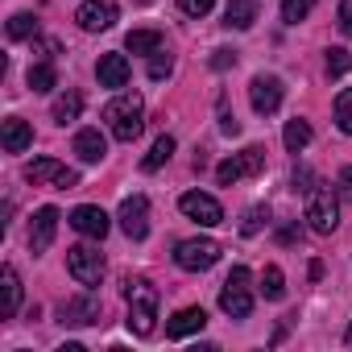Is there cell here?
I'll list each match as a JSON object with an SVG mask.
<instances>
[{"label": "cell", "mask_w": 352, "mask_h": 352, "mask_svg": "<svg viewBox=\"0 0 352 352\" xmlns=\"http://www.w3.org/2000/svg\"><path fill=\"white\" fill-rule=\"evenodd\" d=\"M170 153H174V137H166V133H162V137L153 141V149L145 153V162H141V170H162V166L170 162Z\"/></svg>", "instance_id": "obj_25"}, {"label": "cell", "mask_w": 352, "mask_h": 352, "mask_svg": "<svg viewBox=\"0 0 352 352\" xmlns=\"http://www.w3.org/2000/svg\"><path fill=\"white\" fill-rule=\"evenodd\" d=\"M261 294H265V298H274V302L286 294V278H282V270H278V265H265V274H261Z\"/></svg>", "instance_id": "obj_28"}, {"label": "cell", "mask_w": 352, "mask_h": 352, "mask_svg": "<svg viewBox=\"0 0 352 352\" xmlns=\"http://www.w3.org/2000/svg\"><path fill=\"white\" fill-rule=\"evenodd\" d=\"M265 170V149L261 145H245L241 153H232L228 162L216 166V183L220 187H236L241 179H253V174Z\"/></svg>", "instance_id": "obj_3"}, {"label": "cell", "mask_w": 352, "mask_h": 352, "mask_svg": "<svg viewBox=\"0 0 352 352\" xmlns=\"http://www.w3.org/2000/svg\"><path fill=\"white\" fill-rule=\"evenodd\" d=\"M67 220H71V228H75L79 236H91V241H104V236H108V228H112L108 212H104V208H91V204L75 208Z\"/></svg>", "instance_id": "obj_13"}, {"label": "cell", "mask_w": 352, "mask_h": 352, "mask_svg": "<svg viewBox=\"0 0 352 352\" xmlns=\"http://www.w3.org/2000/svg\"><path fill=\"white\" fill-rule=\"evenodd\" d=\"M265 220H270V208H261V204H257V208H249V212H245V220H241V232H245V236H257Z\"/></svg>", "instance_id": "obj_31"}, {"label": "cell", "mask_w": 352, "mask_h": 352, "mask_svg": "<svg viewBox=\"0 0 352 352\" xmlns=\"http://www.w3.org/2000/svg\"><path fill=\"white\" fill-rule=\"evenodd\" d=\"M257 13H261L257 0H228V9H224V25H228V30H253Z\"/></svg>", "instance_id": "obj_20"}, {"label": "cell", "mask_w": 352, "mask_h": 352, "mask_svg": "<svg viewBox=\"0 0 352 352\" xmlns=\"http://www.w3.org/2000/svg\"><path fill=\"white\" fill-rule=\"evenodd\" d=\"M282 141H286V149H290V153H302V149L311 145V124L294 116V120L286 124V133H282Z\"/></svg>", "instance_id": "obj_24"}, {"label": "cell", "mask_w": 352, "mask_h": 352, "mask_svg": "<svg viewBox=\"0 0 352 352\" xmlns=\"http://www.w3.org/2000/svg\"><path fill=\"white\" fill-rule=\"evenodd\" d=\"M340 30L352 34V0H340Z\"/></svg>", "instance_id": "obj_35"}, {"label": "cell", "mask_w": 352, "mask_h": 352, "mask_svg": "<svg viewBox=\"0 0 352 352\" xmlns=\"http://www.w3.org/2000/svg\"><path fill=\"white\" fill-rule=\"evenodd\" d=\"M352 71V54L344 46H331L327 50V75H348Z\"/></svg>", "instance_id": "obj_32"}, {"label": "cell", "mask_w": 352, "mask_h": 352, "mask_svg": "<svg viewBox=\"0 0 352 352\" xmlns=\"http://www.w3.org/2000/svg\"><path fill=\"white\" fill-rule=\"evenodd\" d=\"M75 153H79V162H104V153H108L104 133L100 129H79L75 133Z\"/></svg>", "instance_id": "obj_19"}, {"label": "cell", "mask_w": 352, "mask_h": 352, "mask_svg": "<svg viewBox=\"0 0 352 352\" xmlns=\"http://www.w3.org/2000/svg\"><path fill=\"white\" fill-rule=\"evenodd\" d=\"M232 63H236V54H232V50H216V58H212V67H216V71H224V67H232Z\"/></svg>", "instance_id": "obj_36"}, {"label": "cell", "mask_w": 352, "mask_h": 352, "mask_svg": "<svg viewBox=\"0 0 352 352\" xmlns=\"http://www.w3.org/2000/svg\"><path fill=\"white\" fill-rule=\"evenodd\" d=\"M336 124H340V133H352V87H344L336 96Z\"/></svg>", "instance_id": "obj_30"}, {"label": "cell", "mask_w": 352, "mask_h": 352, "mask_svg": "<svg viewBox=\"0 0 352 352\" xmlns=\"http://www.w3.org/2000/svg\"><path fill=\"white\" fill-rule=\"evenodd\" d=\"M129 58L124 54H100V63H96V79H100V87H124L129 83Z\"/></svg>", "instance_id": "obj_15"}, {"label": "cell", "mask_w": 352, "mask_h": 352, "mask_svg": "<svg viewBox=\"0 0 352 352\" xmlns=\"http://www.w3.org/2000/svg\"><path fill=\"white\" fill-rule=\"evenodd\" d=\"M344 340H348V344H352V323H348V331H344Z\"/></svg>", "instance_id": "obj_40"}, {"label": "cell", "mask_w": 352, "mask_h": 352, "mask_svg": "<svg viewBox=\"0 0 352 352\" xmlns=\"http://www.w3.org/2000/svg\"><path fill=\"white\" fill-rule=\"evenodd\" d=\"M278 241H282V245H290V241H298V228H282V232H278Z\"/></svg>", "instance_id": "obj_39"}, {"label": "cell", "mask_w": 352, "mask_h": 352, "mask_svg": "<svg viewBox=\"0 0 352 352\" xmlns=\"http://www.w3.org/2000/svg\"><path fill=\"white\" fill-rule=\"evenodd\" d=\"M307 224H311V232H319V236H331V232H336V224H340V204H336L331 187H315V191H311V199H307Z\"/></svg>", "instance_id": "obj_5"}, {"label": "cell", "mask_w": 352, "mask_h": 352, "mask_svg": "<svg viewBox=\"0 0 352 352\" xmlns=\"http://www.w3.org/2000/svg\"><path fill=\"white\" fill-rule=\"evenodd\" d=\"M67 270H71V278L79 282V286H100V278H104V253L100 249H91V245H75V249H67Z\"/></svg>", "instance_id": "obj_6"}, {"label": "cell", "mask_w": 352, "mask_h": 352, "mask_svg": "<svg viewBox=\"0 0 352 352\" xmlns=\"http://www.w3.org/2000/svg\"><path fill=\"white\" fill-rule=\"evenodd\" d=\"M25 179H30L34 187L54 183V187L71 191V187L79 183V174H75V170H67V166H63V162H54V157H38V162H30V166H25Z\"/></svg>", "instance_id": "obj_10"}, {"label": "cell", "mask_w": 352, "mask_h": 352, "mask_svg": "<svg viewBox=\"0 0 352 352\" xmlns=\"http://www.w3.org/2000/svg\"><path fill=\"white\" fill-rule=\"evenodd\" d=\"M17 307H21V278L13 265H5L0 270V319H13Z\"/></svg>", "instance_id": "obj_16"}, {"label": "cell", "mask_w": 352, "mask_h": 352, "mask_svg": "<svg viewBox=\"0 0 352 352\" xmlns=\"http://www.w3.org/2000/svg\"><path fill=\"white\" fill-rule=\"evenodd\" d=\"M9 38H17V42L38 38V17H34V13H13V17H9Z\"/></svg>", "instance_id": "obj_27"}, {"label": "cell", "mask_w": 352, "mask_h": 352, "mask_svg": "<svg viewBox=\"0 0 352 352\" xmlns=\"http://www.w3.org/2000/svg\"><path fill=\"white\" fill-rule=\"evenodd\" d=\"M104 120H108V129H112L116 141H137L141 129H145V104H141V96L124 91V96L108 100L104 104Z\"/></svg>", "instance_id": "obj_2"}, {"label": "cell", "mask_w": 352, "mask_h": 352, "mask_svg": "<svg viewBox=\"0 0 352 352\" xmlns=\"http://www.w3.org/2000/svg\"><path fill=\"white\" fill-rule=\"evenodd\" d=\"M58 208H38L34 212V224H30V253L38 257V253H46L50 245H54V232H58Z\"/></svg>", "instance_id": "obj_14"}, {"label": "cell", "mask_w": 352, "mask_h": 352, "mask_svg": "<svg viewBox=\"0 0 352 352\" xmlns=\"http://www.w3.org/2000/svg\"><path fill=\"white\" fill-rule=\"evenodd\" d=\"M170 71H174V58H170L166 50H153V54H149V79H157V83H162Z\"/></svg>", "instance_id": "obj_33"}, {"label": "cell", "mask_w": 352, "mask_h": 352, "mask_svg": "<svg viewBox=\"0 0 352 352\" xmlns=\"http://www.w3.org/2000/svg\"><path fill=\"white\" fill-rule=\"evenodd\" d=\"M63 323H100V302L87 294V298H67L63 302Z\"/></svg>", "instance_id": "obj_21"}, {"label": "cell", "mask_w": 352, "mask_h": 352, "mask_svg": "<svg viewBox=\"0 0 352 352\" xmlns=\"http://www.w3.org/2000/svg\"><path fill=\"white\" fill-rule=\"evenodd\" d=\"M340 183H344V191L352 195V166H344V170H340Z\"/></svg>", "instance_id": "obj_38"}, {"label": "cell", "mask_w": 352, "mask_h": 352, "mask_svg": "<svg viewBox=\"0 0 352 352\" xmlns=\"http://www.w3.org/2000/svg\"><path fill=\"white\" fill-rule=\"evenodd\" d=\"M311 9H315V0H282V21L286 25H298V21H307Z\"/></svg>", "instance_id": "obj_29"}, {"label": "cell", "mask_w": 352, "mask_h": 352, "mask_svg": "<svg viewBox=\"0 0 352 352\" xmlns=\"http://www.w3.org/2000/svg\"><path fill=\"white\" fill-rule=\"evenodd\" d=\"M124 50L129 54H153V50H162V34L157 30H133L124 38Z\"/></svg>", "instance_id": "obj_23"}, {"label": "cell", "mask_w": 352, "mask_h": 352, "mask_svg": "<svg viewBox=\"0 0 352 352\" xmlns=\"http://www.w3.org/2000/svg\"><path fill=\"white\" fill-rule=\"evenodd\" d=\"M204 323H208V311H204V307H183L179 315L166 323V336H170V340H183V336L204 331Z\"/></svg>", "instance_id": "obj_17"}, {"label": "cell", "mask_w": 352, "mask_h": 352, "mask_svg": "<svg viewBox=\"0 0 352 352\" xmlns=\"http://www.w3.org/2000/svg\"><path fill=\"white\" fill-rule=\"evenodd\" d=\"M220 129H224L228 137H236V133H241V120H236L232 112H224V116H220Z\"/></svg>", "instance_id": "obj_37"}, {"label": "cell", "mask_w": 352, "mask_h": 352, "mask_svg": "<svg viewBox=\"0 0 352 352\" xmlns=\"http://www.w3.org/2000/svg\"><path fill=\"white\" fill-rule=\"evenodd\" d=\"M174 261H179V270L187 274H204L220 261V245L208 241V236H195V241H183L179 249H174Z\"/></svg>", "instance_id": "obj_7"}, {"label": "cell", "mask_w": 352, "mask_h": 352, "mask_svg": "<svg viewBox=\"0 0 352 352\" xmlns=\"http://www.w3.org/2000/svg\"><path fill=\"white\" fill-rule=\"evenodd\" d=\"M116 220H120V232H124L129 241H145V236H149V199H145V195H129V199L120 204Z\"/></svg>", "instance_id": "obj_9"}, {"label": "cell", "mask_w": 352, "mask_h": 352, "mask_svg": "<svg viewBox=\"0 0 352 352\" xmlns=\"http://www.w3.org/2000/svg\"><path fill=\"white\" fill-rule=\"evenodd\" d=\"M179 208H183L187 220H195V224H204V228L224 224V208H220L212 195H204V191H187V195L179 199Z\"/></svg>", "instance_id": "obj_11"}, {"label": "cell", "mask_w": 352, "mask_h": 352, "mask_svg": "<svg viewBox=\"0 0 352 352\" xmlns=\"http://www.w3.org/2000/svg\"><path fill=\"white\" fill-rule=\"evenodd\" d=\"M54 83H58L54 63H34V67H30V87H34V91H54Z\"/></svg>", "instance_id": "obj_26"}, {"label": "cell", "mask_w": 352, "mask_h": 352, "mask_svg": "<svg viewBox=\"0 0 352 352\" xmlns=\"http://www.w3.org/2000/svg\"><path fill=\"white\" fill-rule=\"evenodd\" d=\"M220 307H224V315H232V319H249V311H253V290H249V270H245V265H236V270L224 278Z\"/></svg>", "instance_id": "obj_4"}, {"label": "cell", "mask_w": 352, "mask_h": 352, "mask_svg": "<svg viewBox=\"0 0 352 352\" xmlns=\"http://www.w3.org/2000/svg\"><path fill=\"white\" fill-rule=\"evenodd\" d=\"M124 298H129V331L133 336H153L157 327V286L149 278H124Z\"/></svg>", "instance_id": "obj_1"}, {"label": "cell", "mask_w": 352, "mask_h": 352, "mask_svg": "<svg viewBox=\"0 0 352 352\" xmlns=\"http://www.w3.org/2000/svg\"><path fill=\"white\" fill-rule=\"evenodd\" d=\"M212 5H216V0H179V9H183L187 17H208Z\"/></svg>", "instance_id": "obj_34"}, {"label": "cell", "mask_w": 352, "mask_h": 352, "mask_svg": "<svg viewBox=\"0 0 352 352\" xmlns=\"http://www.w3.org/2000/svg\"><path fill=\"white\" fill-rule=\"evenodd\" d=\"M282 96H286V87H282L278 75H257L249 83V104H253L257 116H274L282 108Z\"/></svg>", "instance_id": "obj_8"}, {"label": "cell", "mask_w": 352, "mask_h": 352, "mask_svg": "<svg viewBox=\"0 0 352 352\" xmlns=\"http://www.w3.org/2000/svg\"><path fill=\"white\" fill-rule=\"evenodd\" d=\"M75 21H79V30H87V34L112 30V25H116V5H112V0H83L79 13H75Z\"/></svg>", "instance_id": "obj_12"}, {"label": "cell", "mask_w": 352, "mask_h": 352, "mask_svg": "<svg viewBox=\"0 0 352 352\" xmlns=\"http://www.w3.org/2000/svg\"><path fill=\"white\" fill-rule=\"evenodd\" d=\"M79 112H83V96H79V91H63V96L54 100V108H50V116H54L58 124L79 120Z\"/></svg>", "instance_id": "obj_22"}, {"label": "cell", "mask_w": 352, "mask_h": 352, "mask_svg": "<svg viewBox=\"0 0 352 352\" xmlns=\"http://www.w3.org/2000/svg\"><path fill=\"white\" fill-rule=\"evenodd\" d=\"M0 141H5V149H9V153H25V149L34 145V129H30L21 116H9V120H5V129H0Z\"/></svg>", "instance_id": "obj_18"}]
</instances>
